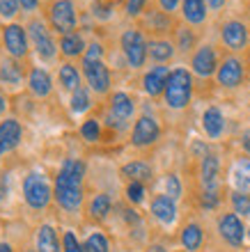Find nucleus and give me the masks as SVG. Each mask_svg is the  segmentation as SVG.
<instances>
[{
    "label": "nucleus",
    "instance_id": "obj_50",
    "mask_svg": "<svg viewBox=\"0 0 250 252\" xmlns=\"http://www.w3.org/2000/svg\"><path fill=\"white\" fill-rule=\"evenodd\" d=\"M0 252H12V246L9 243H0Z\"/></svg>",
    "mask_w": 250,
    "mask_h": 252
},
{
    "label": "nucleus",
    "instance_id": "obj_34",
    "mask_svg": "<svg viewBox=\"0 0 250 252\" xmlns=\"http://www.w3.org/2000/svg\"><path fill=\"white\" fill-rule=\"evenodd\" d=\"M80 135H83L87 142H97V140H99V135H101L99 122H97V120H87L85 124L80 126Z\"/></svg>",
    "mask_w": 250,
    "mask_h": 252
},
{
    "label": "nucleus",
    "instance_id": "obj_38",
    "mask_svg": "<svg viewBox=\"0 0 250 252\" xmlns=\"http://www.w3.org/2000/svg\"><path fill=\"white\" fill-rule=\"evenodd\" d=\"M62 252H85V250L78 243V239L73 236V232H65V236H62Z\"/></svg>",
    "mask_w": 250,
    "mask_h": 252
},
{
    "label": "nucleus",
    "instance_id": "obj_52",
    "mask_svg": "<svg viewBox=\"0 0 250 252\" xmlns=\"http://www.w3.org/2000/svg\"><path fill=\"white\" fill-rule=\"evenodd\" d=\"M248 236H250V229H248Z\"/></svg>",
    "mask_w": 250,
    "mask_h": 252
},
{
    "label": "nucleus",
    "instance_id": "obj_41",
    "mask_svg": "<svg viewBox=\"0 0 250 252\" xmlns=\"http://www.w3.org/2000/svg\"><path fill=\"white\" fill-rule=\"evenodd\" d=\"M216 204H218L216 190H204L202 192V206H207V209H214Z\"/></svg>",
    "mask_w": 250,
    "mask_h": 252
},
{
    "label": "nucleus",
    "instance_id": "obj_16",
    "mask_svg": "<svg viewBox=\"0 0 250 252\" xmlns=\"http://www.w3.org/2000/svg\"><path fill=\"white\" fill-rule=\"evenodd\" d=\"M168 78H170V71L168 66H154L145 73V92L151 96H158L161 92H165V85H168Z\"/></svg>",
    "mask_w": 250,
    "mask_h": 252
},
{
    "label": "nucleus",
    "instance_id": "obj_7",
    "mask_svg": "<svg viewBox=\"0 0 250 252\" xmlns=\"http://www.w3.org/2000/svg\"><path fill=\"white\" fill-rule=\"evenodd\" d=\"M158 135H161V128H158L156 120L145 115V117H140V120L136 122V126H133L131 142L136 147H149L158 140Z\"/></svg>",
    "mask_w": 250,
    "mask_h": 252
},
{
    "label": "nucleus",
    "instance_id": "obj_30",
    "mask_svg": "<svg viewBox=\"0 0 250 252\" xmlns=\"http://www.w3.org/2000/svg\"><path fill=\"white\" fill-rule=\"evenodd\" d=\"M147 53L151 55V60L165 62V60H170V58H172L175 48H172L170 41H151L149 46H147Z\"/></svg>",
    "mask_w": 250,
    "mask_h": 252
},
{
    "label": "nucleus",
    "instance_id": "obj_31",
    "mask_svg": "<svg viewBox=\"0 0 250 252\" xmlns=\"http://www.w3.org/2000/svg\"><path fill=\"white\" fill-rule=\"evenodd\" d=\"M83 250L85 252H108L110 250V246H108V239H106L104 234L94 232L87 236V241L83 243Z\"/></svg>",
    "mask_w": 250,
    "mask_h": 252
},
{
    "label": "nucleus",
    "instance_id": "obj_49",
    "mask_svg": "<svg viewBox=\"0 0 250 252\" xmlns=\"http://www.w3.org/2000/svg\"><path fill=\"white\" fill-rule=\"evenodd\" d=\"M244 147L250 152V133H246V135H244Z\"/></svg>",
    "mask_w": 250,
    "mask_h": 252
},
{
    "label": "nucleus",
    "instance_id": "obj_10",
    "mask_svg": "<svg viewBox=\"0 0 250 252\" xmlns=\"http://www.w3.org/2000/svg\"><path fill=\"white\" fill-rule=\"evenodd\" d=\"M2 39H5V48L9 51L12 58H26L28 55V37L21 26H16V23L7 26Z\"/></svg>",
    "mask_w": 250,
    "mask_h": 252
},
{
    "label": "nucleus",
    "instance_id": "obj_9",
    "mask_svg": "<svg viewBox=\"0 0 250 252\" xmlns=\"http://www.w3.org/2000/svg\"><path fill=\"white\" fill-rule=\"evenodd\" d=\"M218 232H220V236L234 248H239L244 243L246 229H244V222H241V218H239L237 213H225L223 218L218 220Z\"/></svg>",
    "mask_w": 250,
    "mask_h": 252
},
{
    "label": "nucleus",
    "instance_id": "obj_15",
    "mask_svg": "<svg viewBox=\"0 0 250 252\" xmlns=\"http://www.w3.org/2000/svg\"><path fill=\"white\" fill-rule=\"evenodd\" d=\"M244 78V66L237 58H227L223 64L218 66V83L225 87H237Z\"/></svg>",
    "mask_w": 250,
    "mask_h": 252
},
{
    "label": "nucleus",
    "instance_id": "obj_44",
    "mask_svg": "<svg viewBox=\"0 0 250 252\" xmlns=\"http://www.w3.org/2000/svg\"><path fill=\"white\" fill-rule=\"evenodd\" d=\"M191 44H193V34H188V32H181V48H184V51H188V48H191Z\"/></svg>",
    "mask_w": 250,
    "mask_h": 252
},
{
    "label": "nucleus",
    "instance_id": "obj_3",
    "mask_svg": "<svg viewBox=\"0 0 250 252\" xmlns=\"http://www.w3.org/2000/svg\"><path fill=\"white\" fill-rule=\"evenodd\" d=\"M51 197H53L51 184L41 172H30L23 179V199H26V204L33 211H44L51 204Z\"/></svg>",
    "mask_w": 250,
    "mask_h": 252
},
{
    "label": "nucleus",
    "instance_id": "obj_37",
    "mask_svg": "<svg viewBox=\"0 0 250 252\" xmlns=\"http://www.w3.org/2000/svg\"><path fill=\"white\" fill-rule=\"evenodd\" d=\"M19 0H0V19H12L19 14Z\"/></svg>",
    "mask_w": 250,
    "mask_h": 252
},
{
    "label": "nucleus",
    "instance_id": "obj_35",
    "mask_svg": "<svg viewBox=\"0 0 250 252\" xmlns=\"http://www.w3.org/2000/svg\"><path fill=\"white\" fill-rule=\"evenodd\" d=\"M165 195L172 199L181 197V181H179L177 174H168L165 177Z\"/></svg>",
    "mask_w": 250,
    "mask_h": 252
},
{
    "label": "nucleus",
    "instance_id": "obj_19",
    "mask_svg": "<svg viewBox=\"0 0 250 252\" xmlns=\"http://www.w3.org/2000/svg\"><path fill=\"white\" fill-rule=\"evenodd\" d=\"M218 158L214 154L202 156V165H200V179H202L204 190H216V179H218Z\"/></svg>",
    "mask_w": 250,
    "mask_h": 252
},
{
    "label": "nucleus",
    "instance_id": "obj_2",
    "mask_svg": "<svg viewBox=\"0 0 250 252\" xmlns=\"http://www.w3.org/2000/svg\"><path fill=\"white\" fill-rule=\"evenodd\" d=\"M191 92H193L191 73L186 69L170 71V78H168V85H165V103L170 108H175V110H181V108L188 106Z\"/></svg>",
    "mask_w": 250,
    "mask_h": 252
},
{
    "label": "nucleus",
    "instance_id": "obj_27",
    "mask_svg": "<svg viewBox=\"0 0 250 252\" xmlns=\"http://www.w3.org/2000/svg\"><path fill=\"white\" fill-rule=\"evenodd\" d=\"M110 197L106 195V192H99V195H94L92 202H90V206H87V211H90V216L97 220H104L108 213H110Z\"/></svg>",
    "mask_w": 250,
    "mask_h": 252
},
{
    "label": "nucleus",
    "instance_id": "obj_36",
    "mask_svg": "<svg viewBox=\"0 0 250 252\" xmlns=\"http://www.w3.org/2000/svg\"><path fill=\"white\" fill-rule=\"evenodd\" d=\"M126 197H129V202H133V204H140V202L145 199V184L131 181V184L126 186Z\"/></svg>",
    "mask_w": 250,
    "mask_h": 252
},
{
    "label": "nucleus",
    "instance_id": "obj_5",
    "mask_svg": "<svg viewBox=\"0 0 250 252\" xmlns=\"http://www.w3.org/2000/svg\"><path fill=\"white\" fill-rule=\"evenodd\" d=\"M122 48H124V55H126V60H129L131 66L138 69V66L145 64L147 44L138 30H126V32L122 34Z\"/></svg>",
    "mask_w": 250,
    "mask_h": 252
},
{
    "label": "nucleus",
    "instance_id": "obj_20",
    "mask_svg": "<svg viewBox=\"0 0 250 252\" xmlns=\"http://www.w3.org/2000/svg\"><path fill=\"white\" fill-rule=\"evenodd\" d=\"M28 85H30V92L35 96H48L51 94V76L44 69L35 66L30 71V76H28Z\"/></svg>",
    "mask_w": 250,
    "mask_h": 252
},
{
    "label": "nucleus",
    "instance_id": "obj_17",
    "mask_svg": "<svg viewBox=\"0 0 250 252\" xmlns=\"http://www.w3.org/2000/svg\"><path fill=\"white\" fill-rule=\"evenodd\" d=\"M35 252H62L58 241V232L51 225H41L35 236Z\"/></svg>",
    "mask_w": 250,
    "mask_h": 252
},
{
    "label": "nucleus",
    "instance_id": "obj_33",
    "mask_svg": "<svg viewBox=\"0 0 250 252\" xmlns=\"http://www.w3.org/2000/svg\"><path fill=\"white\" fill-rule=\"evenodd\" d=\"M87 108H90V94H87L83 87H78L71 96V113L80 115V113H85Z\"/></svg>",
    "mask_w": 250,
    "mask_h": 252
},
{
    "label": "nucleus",
    "instance_id": "obj_23",
    "mask_svg": "<svg viewBox=\"0 0 250 252\" xmlns=\"http://www.w3.org/2000/svg\"><path fill=\"white\" fill-rule=\"evenodd\" d=\"M202 227L195 225V222H191V225L184 227V232H181V246L186 248L188 252H198L200 246H202Z\"/></svg>",
    "mask_w": 250,
    "mask_h": 252
},
{
    "label": "nucleus",
    "instance_id": "obj_21",
    "mask_svg": "<svg viewBox=\"0 0 250 252\" xmlns=\"http://www.w3.org/2000/svg\"><path fill=\"white\" fill-rule=\"evenodd\" d=\"M202 126L209 138H220V133L225 128V120H223V113L218 108H207L202 115Z\"/></svg>",
    "mask_w": 250,
    "mask_h": 252
},
{
    "label": "nucleus",
    "instance_id": "obj_4",
    "mask_svg": "<svg viewBox=\"0 0 250 252\" xmlns=\"http://www.w3.org/2000/svg\"><path fill=\"white\" fill-rule=\"evenodd\" d=\"M48 19H51V26L62 37L71 34L73 28H76V7H73L71 0H55L48 9Z\"/></svg>",
    "mask_w": 250,
    "mask_h": 252
},
{
    "label": "nucleus",
    "instance_id": "obj_22",
    "mask_svg": "<svg viewBox=\"0 0 250 252\" xmlns=\"http://www.w3.org/2000/svg\"><path fill=\"white\" fill-rule=\"evenodd\" d=\"M21 78H23V66L14 58H7V60H0V80L7 83V85H19Z\"/></svg>",
    "mask_w": 250,
    "mask_h": 252
},
{
    "label": "nucleus",
    "instance_id": "obj_13",
    "mask_svg": "<svg viewBox=\"0 0 250 252\" xmlns=\"http://www.w3.org/2000/svg\"><path fill=\"white\" fill-rule=\"evenodd\" d=\"M133 115V101L129 94L124 92H117L112 94V101H110V120H115L112 124L122 126L126 120H131Z\"/></svg>",
    "mask_w": 250,
    "mask_h": 252
},
{
    "label": "nucleus",
    "instance_id": "obj_18",
    "mask_svg": "<svg viewBox=\"0 0 250 252\" xmlns=\"http://www.w3.org/2000/svg\"><path fill=\"white\" fill-rule=\"evenodd\" d=\"M193 71L198 76H204V78L216 71V53H214V48L202 46L198 53L193 55Z\"/></svg>",
    "mask_w": 250,
    "mask_h": 252
},
{
    "label": "nucleus",
    "instance_id": "obj_42",
    "mask_svg": "<svg viewBox=\"0 0 250 252\" xmlns=\"http://www.w3.org/2000/svg\"><path fill=\"white\" fill-rule=\"evenodd\" d=\"M19 5L26 9V12H35L37 5H39V0H19Z\"/></svg>",
    "mask_w": 250,
    "mask_h": 252
},
{
    "label": "nucleus",
    "instance_id": "obj_24",
    "mask_svg": "<svg viewBox=\"0 0 250 252\" xmlns=\"http://www.w3.org/2000/svg\"><path fill=\"white\" fill-rule=\"evenodd\" d=\"M122 174L129 177L131 181H138V184H145V181L151 179V167L143 160H133V163H126L122 167Z\"/></svg>",
    "mask_w": 250,
    "mask_h": 252
},
{
    "label": "nucleus",
    "instance_id": "obj_26",
    "mask_svg": "<svg viewBox=\"0 0 250 252\" xmlns=\"http://www.w3.org/2000/svg\"><path fill=\"white\" fill-rule=\"evenodd\" d=\"M232 179H234V186L241 192H250V160L248 158H241L234 165Z\"/></svg>",
    "mask_w": 250,
    "mask_h": 252
},
{
    "label": "nucleus",
    "instance_id": "obj_40",
    "mask_svg": "<svg viewBox=\"0 0 250 252\" xmlns=\"http://www.w3.org/2000/svg\"><path fill=\"white\" fill-rule=\"evenodd\" d=\"M145 2L147 0H129V2H126V12H129V16H138V14L143 12Z\"/></svg>",
    "mask_w": 250,
    "mask_h": 252
},
{
    "label": "nucleus",
    "instance_id": "obj_6",
    "mask_svg": "<svg viewBox=\"0 0 250 252\" xmlns=\"http://www.w3.org/2000/svg\"><path fill=\"white\" fill-rule=\"evenodd\" d=\"M28 34H30V39H33V44H35V51L39 53V58L51 60L53 55H55V44H53L51 34H48V30L44 28V23H41V21H30Z\"/></svg>",
    "mask_w": 250,
    "mask_h": 252
},
{
    "label": "nucleus",
    "instance_id": "obj_12",
    "mask_svg": "<svg viewBox=\"0 0 250 252\" xmlns=\"http://www.w3.org/2000/svg\"><path fill=\"white\" fill-rule=\"evenodd\" d=\"M151 216L163 222V225H172L177 220V204L175 199L168 197V195H156L151 199Z\"/></svg>",
    "mask_w": 250,
    "mask_h": 252
},
{
    "label": "nucleus",
    "instance_id": "obj_14",
    "mask_svg": "<svg viewBox=\"0 0 250 252\" xmlns=\"http://www.w3.org/2000/svg\"><path fill=\"white\" fill-rule=\"evenodd\" d=\"M223 41H225V46L232 48V51L244 48L246 44H248V30H246V26L239 23V21L225 23L223 26Z\"/></svg>",
    "mask_w": 250,
    "mask_h": 252
},
{
    "label": "nucleus",
    "instance_id": "obj_8",
    "mask_svg": "<svg viewBox=\"0 0 250 252\" xmlns=\"http://www.w3.org/2000/svg\"><path fill=\"white\" fill-rule=\"evenodd\" d=\"M83 73H85L87 83L92 87L94 92H108V87H110V71H108V66L104 64L101 60L97 62H85L83 60Z\"/></svg>",
    "mask_w": 250,
    "mask_h": 252
},
{
    "label": "nucleus",
    "instance_id": "obj_11",
    "mask_svg": "<svg viewBox=\"0 0 250 252\" xmlns=\"http://www.w3.org/2000/svg\"><path fill=\"white\" fill-rule=\"evenodd\" d=\"M23 138V126L16 120H5L0 122V156L7 152H12L21 145Z\"/></svg>",
    "mask_w": 250,
    "mask_h": 252
},
{
    "label": "nucleus",
    "instance_id": "obj_28",
    "mask_svg": "<svg viewBox=\"0 0 250 252\" xmlns=\"http://www.w3.org/2000/svg\"><path fill=\"white\" fill-rule=\"evenodd\" d=\"M60 83H62V87L65 90H71V92H76L80 87V73H78V69L73 64H62L60 66Z\"/></svg>",
    "mask_w": 250,
    "mask_h": 252
},
{
    "label": "nucleus",
    "instance_id": "obj_39",
    "mask_svg": "<svg viewBox=\"0 0 250 252\" xmlns=\"http://www.w3.org/2000/svg\"><path fill=\"white\" fill-rule=\"evenodd\" d=\"M101 55H104L101 44H92V46L85 51V58H83V60H85V62H97V60H101Z\"/></svg>",
    "mask_w": 250,
    "mask_h": 252
},
{
    "label": "nucleus",
    "instance_id": "obj_47",
    "mask_svg": "<svg viewBox=\"0 0 250 252\" xmlns=\"http://www.w3.org/2000/svg\"><path fill=\"white\" fill-rule=\"evenodd\" d=\"M5 108H7V99L2 96V94H0V115L5 113Z\"/></svg>",
    "mask_w": 250,
    "mask_h": 252
},
{
    "label": "nucleus",
    "instance_id": "obj_51",
    "mask_svg": "<svg viewBox=\"0 0 250 252\" xmlns=\"http://www.w3.org/2000/svg\"><path fill=\"white\" fill-rule=\"evenodd\" d=\"M2 197H5V190H2V186H0V202H2Z\"/></svg>",
    "mask_w": 250,
    "mask_h": 252
},
{
    "label": "nucleus",
    "instance_id": "obj_46",
    "mask_svg": "<svg viewBox=\"0 0 250 252\" xmlns=\"http://www.w3.org/2000/svg\"><path fill=\"white\" fill-rule=\"evenodd\" d=\"M209 2V7H214V9H220V7L225 5V0H207Z\"/></svg>",
    "mask_w": 250,
    "mask_h": 252
},
{
    "label": "nucleus",
    "instance_id": "obj_25",
    "mask_svg": "<svg viewBox=\"0 0 250 252\" xmlns=\"http://www.w3.org/2000/svg\"><path fill=\"white\" fill-rule=\"evenodd\" d=\"M181 7H184V19L188 23H202L207 19L204 0H181Z\"/></svg>",
    "mask_w": 250,
    "mask_h": 252
},
{
    "label": "nucleus",
    "instance_id": "obj_32",
    "mask_svg": "<svg viewBox=\"0 0 250 252\" xmlns=\"http://www.w3.org/2000/svg\"><path fill=\"white\" fill-rule=\"evenodd\" d=\"M232 206L239 216H250V192H232Z\"/></svg>",
    "mask_w": 250,
    "mask_h": 252
},
{
    "label": "nucleus",
    "instance_id": "obj_29",
    "mask_svg": "<svg viewBox=\"0 0 250 252\" xmlns=\"http://www.w3.org/2000/svg\"><path fill=\"white\" fill-rule=\"evenodd\" d=\"M60 48H62V53H65L67 58H76V55L83 53L85 44H83V39H80V34L71 32V34H65V37H62Z\"/></svg>",
    "mask_w": 250,
    "mask_h": 252
},
{
    "label": "nucleus",
    "instance_id": "obj_48",
    "mask_svg": "<svg viewBox=\"0 0 250 252\" xmlns=\"http://www.w3.org/2000/svg\"><path fill=\"white\" fill-rule=\"evenodd\" d=\"M147 252H168V250H165L163 246H149V250Z\"/></svg>",
    "mask_w": 250,
    "mask_h": 252
},
{
    "label": "nucleus",
    "instance_id": "obj_45",
    "mask_svg": "<svg viewBox=\"0 0 250 252\" xmlns=\"http://www.w3.org/2000/svg\"><path fill=\"white\" fill-rule=\"evenodd\" d=\"M124 218H126V222H138V213L136 211H124Z\"/></svg>",
    "mask_w": 250,
    "mask_h": 252
},
{
    "label": "nucleus",
    "instance_id": "obj_43",
    "mask_svg": "<svg viewBox=\"0 0 250 252\" xmlns=\"http://www.w3.org/2000/svg\"><path fill=\"white\" fill-rule=\"evenodd\" d=\"M158 2H161V7H163L165 12H172L179 5V0H158Z\"/></svg>",
    "mask_w": 250,
    "mask_h": 252
},
{
    "label": "nucleus",
    "instance_id": "obj_1",
    "mask_svg": "<svg viewBox=\"0 0 250 252\" xmlns=\"http://www.w3.org/2000/svg\"><path fill=\"white\" fill-rule=\"evenodd\" d=\"M83 177H85V163L76 158H67L62 163L55 179V195L58 204L65 211L73 213L83 204Z\"/></svg>",
    "mask_w": 250,
    "mask_h": 252
}]
</instances>
